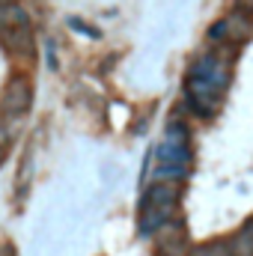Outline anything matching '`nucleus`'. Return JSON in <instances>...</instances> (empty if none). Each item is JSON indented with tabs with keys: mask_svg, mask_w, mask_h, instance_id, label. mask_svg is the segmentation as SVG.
<instances>
[{
	"mask_svg": "<svg viewBox=\"0 0 253 256\" xmlns=\"http://www.w3.org/2000/svg\"><path fill=\"white\" fill-rule=\"evenodd\" d=\"M30 102H33V86H30V80L12 78V80L6 84L3 96H0V110H3L6 116H21V114H27Z\"/></svg>",
	"mask_w": 253,
	"mask_h": 256,
	"instance_id": "f257e3e1",
	"label": "nucleus"
},
{
	"mask_svg": "<svg viewBox=\"0 0 253 256\" xmlns=\"http://www.w3.org/2000/svg\"><path fill=\"white\" fill-rule=\"evenodd\" d=\"M230 244V254L232 256H253V218L226 242Z\"/></svg>",
	"mask_w": 253,
	"mask_h": 256,
	"instance_id": "f03ea898",
	"label": "nucleus"
},
{
	"mask_svg": "<svg viewBox=\"0 0 253 256\" xmlns=\"http://www.w3.org/2000/svg\"><path fill=\"white\" fill-rule=\"evenodd\" d=\"M27 24H30V18L18 3H12V0L0 3V27H27Z\"/></svg>",
	"mask_w": 253,
	"mask_h": 256,
	"instance_id": "7ed1b4c3",
	"label": "nucleus"
},
{
	"mask_svg": "<svg viewBox=\"0 0 253 256\" xmlns=\"http://www.w3.org/2000/svg\"><path fill=\"white\" fill-rule=\"evenodd\" d=\"M188 256H232V254H230L226 242H208V244H200V248L188 250Z\"/></svg>",
	"mask_w": 253,
	"mask_h": 256,
	"instance_id": "20e7f679",
	"label": "nucleus"
},
{
	"mask_svg": "<svg viewBox=\"0 0 253 256\" xmlns=\"http://www.w3.org/2000/svg\"><path fill=\"white\" fill-rule=\"evenodd\" d=\"M0 256H15V250H12V248H6V244H3V248H0Z\"/></svg>",
	"mask_w": 253,
	"mask_h": 256,
	"instance_id": "39448f33",
	"label": "nucleus"
},
{
	"mask_svg": "<svg viewBox=\"0 0 253 256\" xmlns=\"http://www.w3.org/2000/svg\"><path fill=\"white\" fill-rule=\"evenodd\" d=\"M0 3H6V0H0Z\"/></svg>",
	"mask_w": 253,
	"mask_h": 256,
	"instance_id": "423d86ee",
	"label": "nucleus"
}]
</instances>
